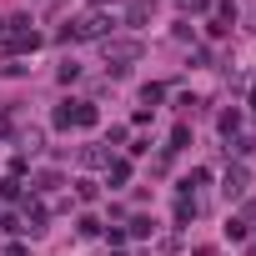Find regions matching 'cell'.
<instances>
[{
  "label": "cell",
  "instance_id": "cell-1",
  "mask_svg": "<svg viewBox=\"0 0 256 256\" xmlns=\"http://www.w3.org/2000/svg\"><path fill=\"white\" fill-rule=\"evenodd\" d=\"M246 191V171L236 166V171H226V196H241Z\"/></svg>",
  "mask_w": 256,
  "mask_h": 256
}]
</instances>
